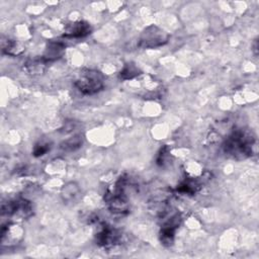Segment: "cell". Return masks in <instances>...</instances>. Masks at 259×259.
I'll use <instances>...</instances> for the list:
<instances>
[{
  "instance_id": "10",
  "label": "cell",
  "mask_w": 259,
  "mask_h": 259,
  "mask_svg": "<svg viewBox=\"0 0 259 259\" xmlns=\"http://www.w3.org/2000/svg\"><path fill=\"white\" fill-rule=\"evenodd\" d=\"M47 61L44 58H36L33 60H29L26 64V70L33 75H39L44 73V71L46 70V65H47Z\"/></svg>"
},
{
  "instance_id": "8",
  "label": "cell",
  "mask_w": 259,
  "mask_h": 259,
  "mask_svg": "<svg viewBox=\"0 0 259 259\" xmlns=\"http://www.w3.org/2000/svg\"><path fill=\"white\" fill-rule=\"evenodd\" d=\"M65 51V45L61 42H50L46 50V54L43 57L47 62L54 61L60 58Z\"/></svg>"
},
{
  "instance_id": "9",
  "label": "cell",
  "mask_w": 259,
  "mask_h": 259,
  "mask_svg": "<svg viewBox=\"0 0 259 259\" xmlns=\"http://www.w3.org/2000/svg\"><path fill=\"white\" fill-rule=\"evenodd\" d=\"M24 47L15 40H3V52L10 56H18L24 52Z\"/></svg>"
},
{
  "instance_id": "14",
  "label": "cell",
  "mask_w": 259,
  "mask_h": 259,
  "mask_svg": "<svg viewBox=\"0 0 259 259\" xmlns=\"http://www.w3.org/2000/svg\"><path fill=\"white\" fill-rule=\"evenodd\" d=\"M197 187H198V184L194 181H184L183 183H181L179 185L177 190L182 192V193L192 194L197 190Z\"/></svg>"
},
{
  "instance_id": "11",
  "label": "cell",
  "mask_w": 259,
  "mask_h": 259,
  "mask_svg": "<svg viewBox=\"0 0 259 259\" xmlns=\"http://www.w3.org/2000/svg\"><path fill=\"white\" fill-rule=\"evenodd\" d=\"M79 193V188L75 183L67 184L62 191V196L64 200H73L74 197Z\"/></svg>"
},
{
  "instance_id": "1",
  "label": "cell",
  "mask_w": 259,
  "mask_h": 259,
  "mask_svg": "<svg viewBox=\"0 0 259 259\" xmlns=\"http://www.w3.org/2000/svg\"><path fill=\"white\" fill-rule=\"evenodd\" d=\"M255 136L249 130H234L224 142V151L236 160H244L253 155Z\"/></svg>"
},
{
  "instance_id": "4",
  "label": "cell",
  "mask_w": 259,
  "mask_h": 259,
  "mask_svg": "<svg viewBox=\"0 0 259 259\" xmlns=\"http://www.w3.org/2000/svg\"><path fill=\"white\" fill-rule=\"evenodd\" d=\"M3 215L11 217H18L20 219H27L33 215V205L31 201L25 198H18L3 204Z\"/></svg>"
},
{
  "instance_id": "7",
  "label": "cell",
  "mask_w": 259,
  "mask_h": 259,
  "mask_svg": "<svg viewBox=\"0 0 259 259\" xmlns=\"http://www.w3.org/2000/svg\"><path fill=\"white\" fill-rule=\"evenodd\" d=\"M91 28L85 22H77L69 25L65 32V37L68 38H83L90 34Z\"/></svg>"
},
{
  "instance_id": "12",
  "label": "cell",
  "mask_w": 259,
  "mask_h": 259,
  "mask_svg": "<svg viewBox=\"0 0 259 259\" xmlns=\"http://www.w3.org/2000/svg\"><path fill=\"white\" fill-rule=\"evenodd\" d=\"M139 73V69L134 65V64H127L125 66V68L121 71V77L123 79H131L134 78L136 76H138Z\"/></svg>"
},
{
  "instance_id": "13",
  "label": "cell",
  "mask_w": 259,
  "mask_h": 259,
  "mask_svg": "<svg viewBox=\"0 0 259 259\" xmlns=\"http://www.w3.org/2000/svg\"><path fill=\"white\" fill-rule=\"evenodd\" d=\"M82 144V140L80 136H76L74 138H71L67 140L65 143L62 144V148L64 150H69V151H74L77 148H79Z\"/></svg>"
},
{
  "instance_id": "15",
  "label": "cell",
  "mask_w": 259,
  "mask_h": 259,
  "mask_svg": "<svg viewBox=\"0 0 259 259\" xmlns=\"http://www.w3.org/2000/svg\"><path fill=\"white\" fill-rule=\"evenodd\" d=\"M49 150H50V145L38 144V145H36V147L34 149V156H36V157L43 156V155H45Z\"/></svg>"
},
{
  "instance_id": "6",
  "label": "cell",
  "mask_w": 259,
  "mask_h": 259,
  "mask_svg": "<svg viewBox=\"0 0 259 259\" xmlns=\"http://www.w3.org/2000/svg\"><path fill=\"white\" fill-rule=\"evenodd\" d=\"M17 225L8 224L3 226L2 230V244L4 246H12L14 244H19L22 239L23 232L22 230L17 229Z\"/></svg>"
},
{
  "instance_id": "3",
  "label": "cell",
  "mask_w": 259,
  "mask_h": 259,
  "mask_svg": "<svg viewBox=\"0 0 259 259\" xmlns=\"http://www.w3.org/2000/svg\"><path fill=\"white\" fill-rule=\"evenodd\" d=\"M169 36L160 28L150 26L145 29L139 39V46L144 49H153L165 45Z\"/></svg>"
},
{
  "instance_id": "2",
  "label": "cell",
  "mask_w": 259,
  "mask_h": 259,
  "mask_svg": "<svg viewBox=\"0 0 259 259\" xmlns=\"http://www.w3.org/2000/svg\"><path fill=\"white\" fill-rule=\"evenodd\" d=\"M74 85L81 93L92 95L105 88V77L99 71L86 69L80 72Z\"/></svg>"
},
{
  "instance_id": "5",
  "label": "cell",
  "mask_w": 259,
  "mask_h": 259,
  "mask_svg": "<svg viewBox=\"0 0 259 259\" xmlns=\"http://www.w3.org/2000/svg\"><path fill=\"white\" fill-rule=\"evenodd\" d=\"M96 243L102 247H113L119 244L122 235L117 230L110 226H103L100 231L96 234Z\"/></svg>"
}]
</instances>
